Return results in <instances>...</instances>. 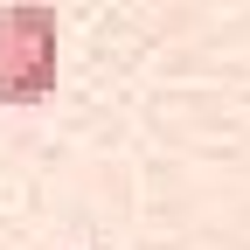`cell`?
Returning a JSON list of instances; mask_svg holds the SVG:
<instances>
[{"instance_id":"cell-1","label":"cell","mask_w":250,"mask_h":250,"mask_svg":"<svg viewBox=\"0 0 250 250\" xmlns=\"http://www.w3.org/2000/svg\"><path fill=\"white\" fill-rule=\"evenodd\" d=\"M62 70V28L42 0L0 7V104H42Z\"/></svg>"}]
</instances>
